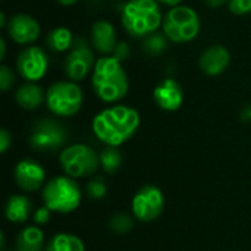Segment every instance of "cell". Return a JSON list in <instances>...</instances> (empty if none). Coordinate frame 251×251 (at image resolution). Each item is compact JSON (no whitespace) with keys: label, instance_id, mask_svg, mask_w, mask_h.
<instances>
[{"label":"cell","instance_id":"cell-1","mask_svg":"<svg viewBox=\"0 0 251 251\" xmlns=\"http://www.w3.org/2000/svg\"><path fill=\"white\" fill-rule=\"evenodd\" d=\"M140 113L129 106L116 104L99 112L93 119L94 135L109 147H118L134 137L140 128Z\"/></svg>","mask_w":251,"mask_h":251},{"label":"cell","instance_id":"cell-2","mask_svg":"<svg viewBox=\"0 0 251 251\" xmlns=\"http://www.w3.org/2000/svg\"><path fill=\"white\" fill-rule=\"evenodd\" d=\"M91 85L101 101L116 103L126 96L129 90V79L118 57L103 56L96 62Z\"/></svg>","mask_w":251,"mask_h":251},{"label":"cell","instance_id":"cell-3","mask_svg":"<svg viewBox=\"0 0 251 251\" xmlns=\"http://www.w3.org/2000/svg\"><path fill=\"white\" fill-rule=\"evenodd\" d=\"M124 29L135 38L149 37L162 26L163 15L157 0H128L121 13Z\"/></svg>","mask_w":251,"mask_h":251},{"label":"cell","instance_id":"cell-4","mask_svg":"<svg viewBox=\"0 0 251 251\" xmlns=\"http://www.w3.org/2000/svg\"><path fill=\"white\" fill-rule=\"evenodd\" d=\"M82 200L79 185L69 176H56L50 179L43 190V201L47 209L56 213L68 215L75 212Z\"/></svg>","mask_w":251,"mask_h":251},{"label":"cell","instance_id":"cell-5","mask_svg":"<svg viewBox=\"0 0 251 251\" xmlns=\"http://www.w3.org/2000/svg\"><path fill=\"white\" fill-rule=\"evenodd\" d=\"M163 34L168 40L178 44L193 41L201 28L199 13L190 6H175L166 12L162 22Z\"/></svg>","mask_w":251,"mask_h":251},{"label":"cell","instance_id":"cell-6","mask_svg":"<svg viewBox=\"0 0 251 251\" xmlns=\"http://www.w3.org/2000/svg\"><path fill=\"white\" fill-rule=\"evenodd\" d=\"M84 103V93L74 81H59L49 87L46 93L47 109L59 118L76 115Z\"/></svg>","mask_w":251,"mask_h":251},{"label":"cell","instance_id":"cell-7","mask_svg":"<svg viewBox=\"0 0 251 251\" xmlns=\"http://www.w3.org/2000/svg\"><path fill=\"white\" fill-rule=\"evenodd\" d=\"M60 166L69 178H84L93 175L100 166V154L85 144H72L62 149Z\"/></svg>","mask_w":251,"mask_h":251},{"label":"cell","instance_id":"cell-8","mask_svg":"<svg viewBox=\"0 0 251 251\" xmlns=\"http://www.w3.org/2000/svg\"><path fill=\"white\" fill-rule=\"evenodd\" d=\"M68 131L66 128L51 118H43L32 126L29 135V146L32 150L40 153L57 151L66 144Z\"/></svg>","mask_w":251,"mask_h":251},{"label":"cell","instance_id":"cell-9","mask_svg":"<svg viewBox=\"0 0 251 251\" xmlns=\"http://www.w3.org/2000/svg\"><path fill=\"white\" fill-rule=\"evenodd\" d=\"M163 210L165 196L156 185H144L132 197V215L141 222L156 221Z\"/></svg>","mask_w":251,"mask_h":251},{"label":"cell","instance_id":"cell-10","mask_svg":"<svg viewBox=\"0 0 251 251\" xmlns=\"http://www.w3.org/2000/svg\"><path fill=\"white\" fill-rule=\"evenodd\" d=\"M16 69L26 82L43 79L49 71L47 53L38 46L25 47L16 57Z\"/></svg>","mask_w":251,"mask_h":251},{"label":"cell","instance_id":"cell-11","mask_svg":"<svg viewBox=\"0 0 251 251\" xmlns=\"http://www.w3.org/2000/svg\"><path fill=\"white\" fill-rule=\"evenodd\" d=\"M6 32L12 41L21 46H29L35 43V40L40 37L41 28L35 18L26 15V13H18L13 15L6 25Z\"/></svg>","mask_w":251,"mask_h":251},{"label":"cell","instance_id":"cell-12","mask_svg":"<svg viewBox=\"0 0 251 251\" xmlns=\"http://www.w3.org/2000/svg\"><path fill=\"white\" fill-rule=\"evenodd\" d=\"M94 53L87 46H79L72 49L65 59V74L69 81H82L96 66Z\"/></svg>","mask_w":251,"mask_h":251},{"label":"cell","instance_id":"cell-13","mask_svg":"<svg viewBox=\"0 0 251 251\" xmlns=\"http://www.w3.org/2000/svg\"><path fill=\"white\" fill-rule=\"evenodd\" d=\"M153 99L159 109L165 112H175L184 103V91L178 81L165 78L153 90Z\"/></svg>","mask_w":251,"mask_h":251},{"label":"cell","instance_id":"cell-14","mask_svg":"<svg viewBox=\"0 0 251 251\" xmlns=\"http://www.w3.org/2000/svg\"><path fill=\"white\" fill-rule=\"evenodd\" d=\"M15 181L22 191H37L46 181V171L43 166L31 159L21 160L15 168Z\"/></svg>","mask_w":251,"mask_h":251},{"label":"cell","instance_id":"cell-15","mask_svg":"<svg viewBox=\"0 0 251 251\" xmlns=\"http://www.w3.org/2000/svg\"><path fill=\"white\" fill-rule=\"evenodd\" d=\"M231 62V53L226 47L221 44H215L207 47L200 59H199V66L200 69L209 75V76H218L226 71Z\"/></svg>","mask_w":251,"mask_h":251},{"label":"cell","instance_id":"cell-16","mask_svg":"<svg viewBox=\"0 0 251 251\" xmlns=\"http://www.w3.org/2000/svg\"><path fill=\"white\" fill-rule=\"evenodd\" d=\"M91 43L94 49L103 56H112L118 49L116 28L112 22L100 19L91 26Z\"/></svg>","mask_w":251,"mask_h":251},{"label":"cell","instance_id":"cell-17","mask_svg":"<svg viewBox=\"0 0 251 251\" xmlns=\"http://www.w3.org/2000/svg\"><path fill=\"white\" fill-rule=\"evenodd\" d=\"M32 212V203L26 196L13 194L7 199L4 206V216L12 224H24Z\"/></svg>","mask_w":251,"mask_h":251},{"label":"cell","instance_id":"cell-18","mask_svg":"<svg viewBox=\"0 0 251 251\" xmlns=\"http://www.w3.org/2000/svg\"><path fill=\"white\" fill-rule=\"evenodd\" d=\"M15 101L25 110H35L43 104V101H46V93L38 84L25 82L16 90Z\"/></svg>","mask_w":251,"mask_h":251},{"label":"cell","instance_id":"cell-19","mask_svg":"<svg viewBox=\"0 0 251 251\" xmlns=\"http://www.w3.org/2000/svg\"><path fill=\"white\" fill-rule=\"evenodd\" d=\"M44 234L37 226L24 228L15 243V251H43Z\"/></svg>","mask_w":251,"mask_h":251},{"label":"cell","instance_id":"cell-20","mask_svg":"<svg viewBox=\"0 0 251 251\" xmlns=\"http://www.w3.org/2000/svg\"><path fill=\"white\" fill-rule=\"evenodd\" d=\"M46 251H85L82 240L74 234H56L47 244Z\"/></svg>","mask_w":251,"mask_h":251},{"label":"cell","instance_id":"cell-21","mask_svg":"<svg viewBox=\"0 0 251 251\" xmlns=\"http://www.w3.org/2000/svg\"><path fill=\"white\" fill-rule=\"evenodd\" d=\"M72 32L66 26H57L51 29L46 37V46L54 53H62L71 49Z\"/></svg>","mask_w":251,"mask_h":251},{"label":"cell","instance_id":"cell-22","mask_svg":"<svg viewBox=\"0 0 251 251\" xmlns=\"http://www.w3.org/2000/svg\"><path fill=\"white\" fill-rule=\"evenodd\" d=\"M122 165V154L118 150V147H106L100 153V166L107 174H115Z\"/></svg>","mask_w":251,"mask_h":251},{"label":"cell","instance_id":"cell-23","mask_svg":"<svg viewBox=\"0 0 251 251\" xmlns=\"http://www.w3.org/2000/svg\"><path fill=\"white\" fill-rule=\"evenodd\" d=\"M109 228L118 235L128 234L134 228V219L128 213H116L109 219Z\"/></svg>","mask_w":251,"mask_h":251},{"label":"cell","instance_id":"cell-24","mask_svg":"<svg viewBox=\"0 0 251 251\" xmlns=\"http://www.w3.org/2000/svg\"><path fill=\"white\" fill-rule=\"evenodd\" d=\"M87 196L93 200H100L107 194V185L103 178H94L87 184Z\"/></svg>","mask_w":251,"mask_h":251},{"label":"cell","instance_id":"cell-25","mask_svg":"<svg viewBox=\"0 0 251 251\" xmlns=\"http://www.w3.org/2000/svg\"><path fill=\"white\" fill-rule=\"evenodd\" d=\"M166 49V41L163 40L162 35L157 34H151L147 37V40L144 41V50L149 54H159L160 51H163Z\"/></svg>","mask_w":251,"mask_h":251},{"label":"cell","instance_id":"cell-26","mask_svg":"<svg viewBox=\"0 0 251 251\" xmlns=\"http://www.w3.org/2000/svg\"><path fill=\"white\" fill-rule=\"evenodd\" d=\"M15 84V75L12 72V69L6 65L0 66V88L1 91H9L12 88V85Z\"/></svg>","mask_w":251,"mask_h":251},{"label":"cell","instance_id":"cell-27","mask_svg":"<svg viewBox=\"0 0 251 251\" xmlns=\"http://www.w3.org/2000/svg\"><path fill=\"white\" fill-rule=\"evenodd\" d=\"M228 6L234 15L251 13V0H228Z\"/></svg>","mask_w":251,"mask_h":251},{"label":"cell","instance_id":"cell-28","mask_svg":"<svg viewBox=\"0 0 251 251\" xmlns=\"http://www.w3.org/2000/svg\"><path fill=\"white\" fill-rule=\"evenodd\" d=\"M50 215H51V210L47 209L46 206H43V207H38L32 213V219L37 225H46L50 221Z\"/></svg>","mask_w":251,"mask_h":251},{"label":"cell","instance_id":"cell-29","mask_svg":"<svg viewBox=\"0 0 251 251\" xmlns=\"http://www.w3.org/2000/svg\"><path fill=\"white\" fill-rule=\"evenodd\" d=\"M12 146V135L7 129H0V153H6Z\"/></svg>","mask_w":251,"mask_h":251},{"label":"cell","instance_id":"cell-30","mask_svg":"<svg viewBox=\"0 0 251 251\" xmlns=\"http://www.w3.org/2000/svg\"><path fill=\"white\" fill-rule=\"evenodd\" d=\"M204 3L209 6V7H219L225 3V0H204Z\"/></svg>","mask_w":251,"mask_h":251},{"label":"cell","instance_id":"cell-31","mask_svg":"<svg viewBox=\"0 0 251 251\" xmlns=\"http://www.w3.org/2000/svg\"><path fill=\"white\" fill-rule=\"evenodd\" d=\"M6 57V41H4V38L1 37L0 38V59L3 60Z\"/></svg>","mask_w":251,"mask_h":251},{"label":"cell","instance_id":"cell-32","mask_svg":"<svg viewBox=\"0 0 251 251\" xmlns=\"http://www.w3.org/2000/svg\"><path fill=\"white\" fill-rule=\"evenodd\" d=\"M157 1H159V3H163V4H168V6L175 7V6H179L182 0H157Z\"/></svg>","mask_w":251,"mask_h":251},{"label":"cell","instance_id":"cell-33","mask_svg":"<svg viewBox=\"0 0 251 251\" xmlns=\"http://www.w3.org/2000/svg\"><path fill=\"white\" fill-rule=\"evenodd\" d=\"M60 4H63V6H72V4H75L76 1H79V0H57Z\"/></svg>","mask_w":251,"mask_h":251}]
</instances>
